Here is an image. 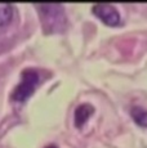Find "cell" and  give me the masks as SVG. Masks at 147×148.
Listing matches in <instances>:
<instances>
[{
	"mask_svg": "<svg viewBox=\"0 0 147 148\" xmlns=\"http://www.w3.org/2000/svg\"><path fill=\"white\" fill-rule=\"evenodd\" d=\"M39 8V14L41 17L43 28L47 32L62 31L66 25V17L63 13V8L58 4H41L36 5Z\"/></svg>",
	"mask_w": 147,
	"mask_h": 148,
	"instance_id": "obj_1",
	"label": "cell"
},
{
	"mask_svg": "<svg viewBox=\"0 0 147 148\" xmlns=\"http://www.w3.org/2000/svg\"><path fill=\"white\" fill-rule=\"evenodd\" d=\"M39 84V73L35 70H25L22 72L21 81L12 93V99L16 102H25L32 95Z\"/></svg>",
	"mask_w": 147,
	"mask_h": 148,
	"instance_id": "obj_2",
	"label": "cell"
},
{
	"mask_svg": "<svg viewBox=\"0 0 147 148\" xmlns=\"http://www.w3.org/2000/svg\"><path fill=\"white\" fill-rule=\"evenodd\" d=\"M93 13L107 26L115 27L120 25V14L111 4H97L93 7Z\"/></svg>",
	"mask_w": 147,
	"mask_h": 148,
	"instance_id": "obj_3",
	"label": "cell"
},
{
	"mask_svg": "<svg viewBox=\"0 0 147 148\" xmlns=\"http://www.w3.org/2000/svg\"><path fill=\"white\" fill-rule=\"evenodd\" d=\"M93 112H94V108L90 104H81V106H79L75 111V125L78 127H81L87 122V120L92 116Z\"/></svg>",
	"mask_w": 147,
	"mask_h": 148,
	"instance_id": "obj_4",
	"label": "cell"
},
{
	"mask_svg": "<svg viewBox=\"0 0 147 148\" xmlns=\"http://www.w3.org/2000/svg\"><path fill=\"white\" fill-rule=\"evenodd\" d=\"M131 115L133 120L137 122L139 126L147 129V111L141 107H133L131 111Z\"/></svg>",
	"mask_w": 147,
	"mask_h": 148,
	"instance_id": "obj_5",
	"label": "cell"
},
{
	"mask_svg": "<svg viewBox=\"0 0 147 148\" xmlns=\"http://www.w3.org/2000/svg\"><path fill=\"white\" fill-rule=\"evenodd\" d=\"M12 17H13L12 5L0 3V27L9 23L10 19H12Z\"/></svg>",
	"mask_w": 147,
	"mask_h": 148,
	"instance_id": "obj_6",
	"label": "cell"
},
{
	"mask_svg": "<svg viewBox=\"0 0 147 148\" xmlns=\"http://www.w3.org/2000/svg\"><path fill=\"white\" fill-rule=\"evenodd\" d=\"M47 148H57V147H56V146H53V144H50V146H48Z\"/></svg>",
	"mask_w": 147,
	"mask_h": 148,
	"instance_id": "obj_7",
	"label": "cell"
}]
</instances>
